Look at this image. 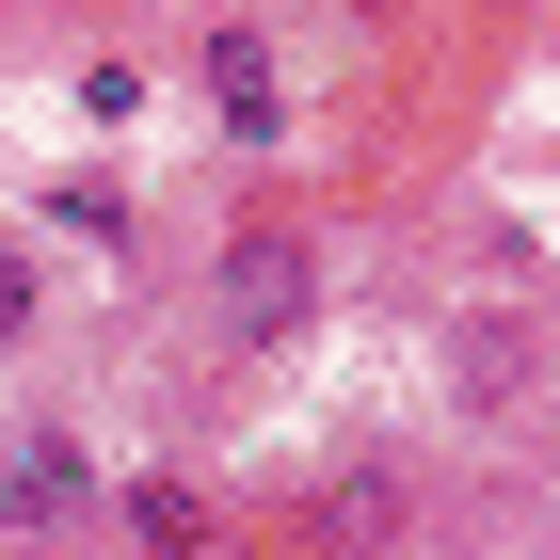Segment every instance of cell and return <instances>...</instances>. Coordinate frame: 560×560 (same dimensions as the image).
<instances>
[{"instance_id":"cell-3","label":"cell","mask_w":560,"mask_h":560,"mask_svg":"<svg viewBox=\"0 0 560 560\" xmlns=\"http://www.w3.org/2000/svg\"><path fill=\"white\" fill-rule=\"evenodd\" d=\"M304 304V241H241V337H272Z\"/></svg>"},{"instance_id":"cell-4","label":"cell","mask_w":560,"mask_h":560,"mask_svg":"<svg viewBox=\"0 0 560 560\" xmlns=\"http://www.w3.org/2000/svg\"><path fill=\"white\" fill-rule=\"evenodd\" d=\"M209 65H224V113H241V129H272V65H257V33H224Z\"/></svg>"},{"instance_id":"cell-2","label":"cell","mask_w":560,"mask_h":560,"mask_svg":"<svg viewBox=\"0 0 560 560\" xmlns=\"http://www.w3.org/2000/svg\"><path fill=\"white\" fill-rule=\"evenodd\" d=\"M304 528H320V560H400L417 545V465H337Z\"/></svg>"},{"instance_id":"cell-5","label":"cell","mask_w":560,"mask_h":560,"mask_svg":"<svg viewBox=\"0 0 560 560\" xmlns=\"http://www.w3.org/2000/svg\"><path fill=\"white\" fill-rule=\"evenodd\" d=\"M129 528L144 545H192V480H129Z\"/></svg>"},{"instance_id":"cell-1","label":"cell","mask_w":560,"mask_h":560,"mask_svg":"<svg viewBox=\"0 0 560 560\" xmlns=\"http://www.w3.org/2000/svg\"><path fill=\"white\" fill-rule=\"evenodd\" d=\"M81 497H96V465H81V432H65V417H33L16 448H0V545H48V528H81Z\"/></svg>"},{"instance_id":"cell-6","label":"cell","mask_w":560,"mask_h":560,"mask_svg":"<svg viewBox=\"0 0 560 560\" xmlns=\"http://www.w3.org/2000/svg\"><path fill=\"white\" fill-rule=\"evenodd\" d=\"M33 304H48V289H33V257H16V241H0V352L33 337Z\"/></svg>"}]
</instances>
